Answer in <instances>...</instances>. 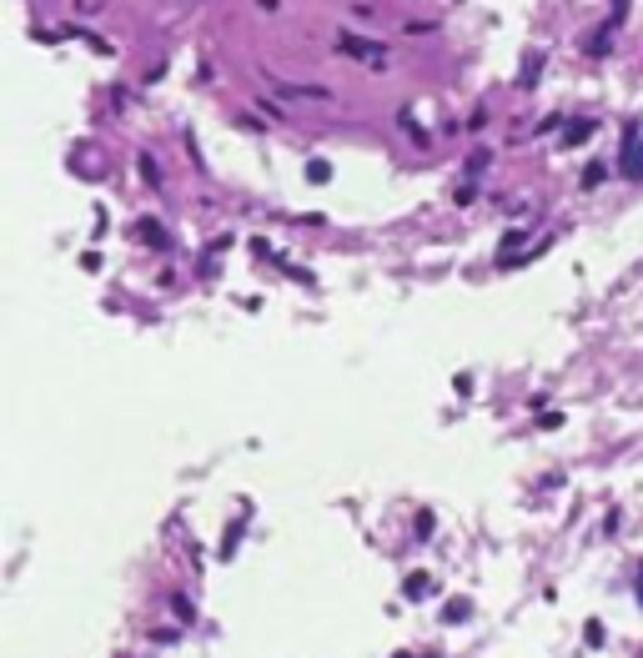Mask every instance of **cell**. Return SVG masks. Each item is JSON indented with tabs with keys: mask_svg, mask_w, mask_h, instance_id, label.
<instances>
[{
	"mask_svg": "<svg viewBox=\"0 0 643 658\" xmlns=\"http://www.w3.org/2000/svg\"><path fill=\"white\" fill-rule=\"evenodd\" d=\"M337 51H342V56H362V60H382V56H387V46L362 40V35H337Z\"/></svg>",
	"mask_w": 643,
	"mask_h": 658,
	"instance_id": "cell-1",
	"label": "cell"
},
{
	"mask_svg": "<svg viewBox=\"0 0 643 658\" xmlns=\"http://www.w3.org/2000/svg\"><path fill=\"white\" fill-rule=\"evenodd\" d=\"M538 71H543V51H528V56H523V66H518V86H523V91H533V86H538Z\"/></svg>",
	"mask_w": 643,
	"mask_h": 658,
	"instance_id": "cell-2",
	"label": "cell"
},
{
	"mask_svg": "<svg viewBox=\"0 0 643 658\" xmlns=\"http://www.w3.org/2000/svg\"><path fill=\"white\" fill-rule=\"evenodd\" d=\"M136 237H146V246H161V251L171 246V237H166V231H161L151 217H146V221H136Z\"/></svg>",
	"mask_w": 643,
	"mask_h": 658,
	"instance_id": "cell-3",
	"label": "cell"
},
{
	"mask_svg": "<svg viewBox=\"0 0 643 658\" xmlns=\"http://www.w3.org/2000/svg\"><path fill=\"white\" fill-rule=\"evenodd\" d=\"M593 131H598V121H578V126H568V131H563V146H583Z\"/></svg>",
	"mask_w": 643,
	"mask_h": 658,
	"instance_id": "cell-4",
	"label": "cell"
},
{
	"mask_svg": "<svg viewBox=\"0 0 643 658\" xmlns=\"http://www.w3.org/2000/svg\"><path fill=\"white\" fill-rule=\"evenodd\" d=\"M171 613H176V623H191V618H197V608H191V598H181V593L171 598Z\"/></svg>",
	"mask_w": 643,
	"mask_h": 658,
	"instance_id": "cell-5",
	"label": "cell"
},
{
	"mask_svg": "<svg viewBox=\"0 0 643 658\" xmlns=\"http://www.w3.org/2000/svg\"><path fill=\"white\" fill-rule=\"evenodd\" d=\"M467 613H473V608H467V598H453L442 618H447V623H467Z\"/></svg>",
	"mask_w": 643,
	"mask_h": 658,
	"instance_id": "cell-6",
	"label": "cell"
},
{
	"mask_svg": "<svg viewBox=\"0 0 643 658\" xmlns=\"http://www.w3.org/2000/svg\"><path fill=\"white\" fill-rule=\"evenodd\" d=\"M583 639H588V648H603V623L588 618V623H583Z\"/></svg>",
	"mask_w": 643,
	"mask_h": 658,
	"instance_id": "cell-7",
	"label": "cell"
},
{
	"mask_svg": "<svg viewBox=\"0 0 643 658\" xmlns=\"http://www.w3.org/2000/svg\"><path fill=\"white\" fill-rule=\"evenodd\" d=\"M237 538H242V523H231V528H226V538H222V558L237 553Z\"/></svg>",
	"mask_w": 643,
	"mask_h": 658,
	"instance_id": "cell-8",
	"label": "cell"
},
{
	"mask_svg": "<svg viewBox=\"0 0 643 658\" xmlns=\"http://www.w3.org/2000/svg\"><path fill=\"white\" fill-rule=\"evenodd\" d=\"M427 593V573H412V578H407V598H422Z\"/></svg>",
	"mask_w": 643,
	"mask_h": 658,
	"instance_id": "cell-9",
	"label": "cell"
},
{
	"mask_svg": "<svg viewBox=\"0 0 643 658\" xmlns=\"http://www.w3.org/2000/svg\"><path fill=\"white\" fill-rule=\"evenodd\" d=\"M327 176H332L327 161H312V166H307V181H327Z\"/></svg>",
	"mask_w": 643,
	"mask_h": 658,
	"instance_id": "cell-10",
	"label": "cell"
},
{
	"mask_svg": "<svg viewBox=\"0 0 643 658\" xmlns=\"http://www.w3.org/2000/svg\"><path fill=\"white\" fill-rule=\"evenodd\" d=\"M487 161H492L487 151H473V156H467V176H478V171H483V166H487Z\"/></svg>",
	"mask_w": 643,
	"mask_h": 658,
	"instance_id": "cell-11",
	"label": "cell"
},
{
	"mask_svg": "<svg viewBox=\"0 0 643 658\" xmlns=\"http://www.w3.org/2000/svg\"><path fill=\"white\" fill-rule=\"evenodd\" d=\"M603 176H608V166H598V161H593L588 171H583V186H598V181H603Z\"/></svg>",
	"mask_w": 643,
	"mask_h": 658,
	"instance_id": "cell-12",
	"label": "cell"
},
{
	"mask_svg": "<svg viewBox=\"0 0 643 658\" xmlns=\"http://www.w3.org/2000/svg\"><path fill=\"white\" fill-rule=\"evenodd\" d=\"M473 201H478V186H473V181L458 186V206H473Z\"/></svg>",
	"mask_w": 643,
	"mask_h": 658,
	"instance_id": "cell-13",
	"label": "cell"
},
{
	"mask_svg": "<svg viewBox=\"0 0 643 658\" xmlns=\"http://www.w3.org/2000/svg\"><path fill=\"white\" fill-rule=\"evenodd\" d=\"M417 538H433V513H417Z\"/></svg>",
	"mask_w": 643,
	"mask_h": 658,
	"instance_id": "cell-14",
	"label": "cell"
},
{
	"mask_svg": "<svg viewBox=\"0 0 643 658\" xmlns=\"http://www.w3.org/2000/svg\"><path fill=\"white\" fill-rule=\"evenodd\" d=\"M638 603H643V578H638Z\"/></svg>",
	"mask_w": 643,
	"mask_h": 658,
	"instance_id": "cell-15",
	"label": "cell"
}]
</instances>
